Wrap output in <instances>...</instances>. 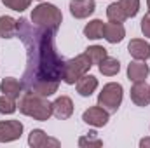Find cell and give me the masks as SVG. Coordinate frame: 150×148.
I'll return each instance as SVG.
<instances>
[{"instance_id":"obj_11","label":"cell","mask_w":150,"mask_h":148,"mask_svg":"<svg viewBox=\"0 0 150 148\" xmlns=\"http://www.w3.org/2000/svg\"><path fill=\"white\" fill-rule=\"evenodd\" d=\"M28 145L33 148H44V147H59V141L54 138H49L42 129H32V132L28 134Z\"/></svg>"},{"instance_id":"obj_16","label":"cell","mask_w":150,"mask_h":148,"mask_svg":"<svg viewBox=\"0 0 150 148\" xmlns=\"http://www.w3.org/2000/svg\"><path fill=\"white\" fill-rule=\"evenodd\" d=\"M126 37V30L122 26V23H105V32H103V38L108 42V44H119L122 42Z\"/></svg>"},{"instance_id":"obj_10","label":"cell","mask_w":150,"mask_h":148,"mask_svg":"<svg viewBox=\"0 0 150 148\" xmlns=\"http://www.w3.org/2000/svg\"><path fill=\"white\" fill-rule=\"evenodd\" d=\"M52 115L59 120H67L74 115V101L68 96H59L52 101Z\"/></svg>"},{"instance_id":"obj_20","label":"cell","mask_w":150,"mask_h":148,"mask_svg":"<svg viewBox=\"0 0 150 148\" xmlns=\"http://www.w3.org/2000/svg\"><path fill=\"white\" fill-rule=\"evenodd\" d=\"M86 56L89 58L91 65H100L108 54H107V49L103 45H89L86 49Z\"/></svg>"},{"instance_id":"obj_24","label":"cell","mask_w":150,"mask_h":148,"mask_svg":"<svg viewBox=\"0 0 150 148\" xmlns=\"http://www.w3.org/2000/svg\"><path fill=\"white\" fill-rule=\"evenodd\" d=\"M16 110H18L16 101H14L12 98L5 96V94H2V96H0V113H2V115H12Z\"/></svg>"},{"instance_id":"obj_9","label":"cell","mask_w":150,"mask_h":148,"mask_svg":"<svg viewBox=\"0 0 150 148\" xmlns=\"http://www.w3.org/2000/svg\"><path fill=\"white\" fill-rule=\"evenodd\" d=\"M96 11L94 0H70V14L75 19H86Z\"/></svg>"},{"instance_id":"obj_29","label":"cell","mask_w":150,"mask_h":148,"mask_svg":"<svg viewBox=\"0 0 150 148\" xmlns=\"http://www.w3.org/2000/svg\"><path fill=\"white\" fill-rule=\"evenodd\" d=\"M38 2H42V0H38Z\"/></svg>"},{"instance_id":"obj_15","label":"cell","mask_w":150,"mask_h":148,"mask_svg":"<svg viewBox=\"0 0 150 148\" xmlns=\"http://www.w3.org/2000/svg\"><path fill=\"white\" fill-rule=\"evenodd\" d=\"M75 89H77V92L82 96V98H89L96 89H98V78L94 77V75H82L77 82H75Z\"/></svg>"},{"instance_id":"obj_18","label":"cell","mask_w":150,"mask_h":148,"mask_svg":"<svg viewBox=\"0 0 150 148\" xmlns=\"http://www.w3.org/2000/svg\"><path fill=\"white\" fill-rule=\"evenodd\" d=\"M103 32H105V23L101 19H93L84 28V35H86V38H89V40L103 38Z\"/></svg>"},{"instance_id":"obj_21","label":"cell","mask_w":150,"mask_h":148,"mask_svg":"<svg viewBox=\"0 0 150 148\" xmlns=\"http://www.w3.org/2000/svg\"><path fill=\"white\" fill-rule=\"evenodd\" d=\"M107 18H108V21H113V23H124L127 19L119 2H113L107 7Z\"/></svg>"},{"instance_id":"obj_5","label":"cell","mask_w":150,"mask_h":148,"mask_svg":"<svg viewBox=\"0 0 150 148\" xmlns=\"http://www.w3.org/2000/svg\"><path fill=\"white\" fill-rule=\"evenodd\" d=\"M91 66H93V65H91L89 58L86 56V52H84V54H79V56H75L72 59L65 61L61 80H63L65 84H68V85H74L82 75H86L91 70Z\"/></svg>"},{"instance_id":"obj_27","label":"cell","mask_w":150,"mask_h":148,"mask_svg":"<svg viewBox=\"0 0 150 148\" xmlns=\"http://www.w3.org/2000/svg\"><path fill=\"white\" fill-rule=\"evenodd\" d=\"M140 147L142 148H150V138H143L140 141Z\"/></svg>"},{"instance_id":"obj_1","label":"cell","mask_w":150,"mask_h":148,"mask_svg":"<svg viewBox=\"0 0 150 148\" xmlns=\"http://www.w3.org/2000/svg\"><path fill=\"white\" fill-rule=\"evenodd\" d=\"M56 32L35 26L28 19H18V33L26 49V68L23 73V91L49 98L58 92L65 59L54 45Z\"/></svg>"},{"instance_id":"obj_19","label":"cell","mask_w":150,"mask_h":148,"mask_svg":"<svg viewBox=\"0 0 150 148\" xmlns=\"http://www.w3.org/2000/svg\"><path fill=\"white\" fill-rule=\"evenodd\" d=\"M98 68H100V73L101 75H105V77H113V75H117L120 72V61L115 59V58L107 56V58L98 65Z\"/></svg>"},{"instance_id":"obj_22","label":"cell","mask_w":150,"mask_h":148,"mask_svg":"<svg viewBox=\"0 0 150 148\" xmlns=\"http://www.w3.org/2000/svg\"><path fill=\"white\" fill-rule=\"evenodd\" d=\"M79 147H82V148H86V147H94V148H98V147H103V141L98 138V134L94 132V131H89L86 136H82V138H79Z\"/></svg>"},{"instance_id":"obj_2","label":"cell","mask_w":150,"mask_h":148,"mask_svg":"<svg viewBox=\"0 0 150 148\" xmlns=\"http://www.w3.org/2000/svg\"><path fill=\"white\" fill-rule=\"evenodd\" d=\"M18 108L23 115L32 117L33 120H40V122L49 120L52 115V103H49L47 98L32 94V92H23L19 96Z\"/></svg>"},{"instance_id":"obj_26","label":"cell","mask_w":150,"mask_h":148,"mask_svg":"<svg viewBox=\"0 0 150 148\" xmlns=\"http://www.w3.org/2000/svg\"><path fill=\"white\" fill-rule=\"evenodd\" d=\"M142 33L147 38H150V11L142 18Z\"/></svg>"},{"instance_id":"obj_6","label":"cell","mask_w":150,"mask_h":148,"mask_svg":"<svg viewBox=\"0 0 150 148\" xmlns=\"http://www.w3.org/2000/svg\"><path fill=\"white\" fill-rule=\"evenodd\" d=\"M23 134V124L19 120H0V143H11Z\"/></svg>"},{"instance_id":"obj_23","label":"cell","mask_w":150,"mask_h":148,"mask_svg":"<svg viewBox=\"0 0 150 148\" xmlns=\"http://www.w3.org/2000/svg\"><path fill=\"white\" fill-rule=\"evenodd\" d=\"M126 18H134L140 11V0H119Z\"/></svg>"},{"instance_id":"obj_8","label":"cell","mask_w":150,"mask_h":148,"mask_svg":"<svg viewBox=\"0 0 150 148\" xmlns=\"http://www.w3.org/2000/svg\"><path fill=\"white\" fill-rule=\"evenodd\" d=\"M131 101L136 106H149L150 105V85L143 82H134L131 87Z\"/></svg>"},{"instance_id":"obj_13","label":"cell","mask_w":150,"mask_h":148,"mask_svg":"<svg viewBox=\"0 0 150 148\" xmlns=\"http://www.w3.org/2000/svg\"><path fill=\"white\" fill-rule=\"evenodd\" d=\"M150 73V68L149 65H145V61H140V59H136V61H131L129 65H127V78L134 84V82H143V80H147V77Z\"/></svg>"},{"instance_id":"obj_14","label":"cell","mask_w":150,"mask_h":148,"mask_svg":"<svg viewBox=\"0 0 150 148\" xmlns=\"http://www.w3.org/2000/svg\"><path fill=\"white\" fill-rule=\"evenodd\" d=\"M0 92L12 99H19V96L23 94V84L14 77H5L0 82Z\"/></svg>"},{"instance_id":"obj_25","label":"cell","mask_w":150,"mask_h":148,"mask_svg":"<svg viewBox=\"0 0 150 148\" xmlns=\"http://www.w3.org/2000/svg\"><path fill=\"white\" fill-rule=\"evenodd\" d=\"M2 4L7 7V9H12L16 12H23L30 7L32 0H2Z\"/></svg>"},{"instance_id":"obj_28","label":"cell","mask_w":150,"mask_h":148,"mask_svg":"<svg viewBox=\"0 0 150 148\" xmlns=\"http://www.w3.org/2000/svg\"><path fill=\"white\" fill-rule=\"evenodd\" d=\"M147 5H149V11H150V0H147Z\"/></svg>"},{"instance_id":"obj_3","label":"cell","mask_w":150,"mask_h":148,"mask_svg":"<svg viewBox=\"0 0 150 148\" xmlns=\"http://www.w3.org/2000/svg\"><path fill=\"white\" fill-rule=\"evenodd\" d=\"M30 19H32V23H33L35 26L58 32V28H59L61 23H63V14H61V11H59L54 4L40 2L37 7L32 9Z\"/></svg>"},{"instance_id":"obj_4","label":"cell","mask_w":150,"mask_h":148,"mask_svg":"<svg viewBox=\"0 0 150 148\" xmlns=\"http://www.w3.org/2000/svg\"><path fill=\"white\" fill-rule=\"evenodd\" d=\"M122 98H124L122 85L119 82H108L103 85L101 92L98 94V105L105 108L108 113H115L122 105Z\"/></svg>"},{"instance_id":"obj_17","label":"cell","mask_w":150,"mask_h":148,"mask_svg":"<svg viewBox=\"0 0 150 148\" xmlns=\"http://www.w3.org/2000/svg\"><path fill=\"white\" fill-rule=\"evenodd\" d=\"M18 33V19L11 16H0V37L12 38Z\"/></svg>"},{"instance_id":"obj_12","label":"cell","mask_w":150,"mask_h":148,"mask_svg":"<svg viewBox=\"0 0 150 148\" xmlns=\"http://www.w3.org/2000/svg\"><path fill=\"white\" fill-rule=\"evenodd\" d=\"M127 51H129L131 58L140 59V61H147L150 58V44L143 38H133L127 44Z\"/></svg>"},{"instance_id":"obj_7","label":"cell","mask_w":150,"mask_h":148,"mask_svg":"<svg viewBox=\"0 0 150 148\" xmlns=\"http://www.w3.org/2000/svg\"><path fill=\"white\" fill-rule=\"evenodd\" d=\"M108 118H110V113L105 110V108H101L100 105L91 106V108H87V110L82 113V120L86 124L93 125V127H103V125H107L108 124Z\"/></svg>"}]
</instances>
